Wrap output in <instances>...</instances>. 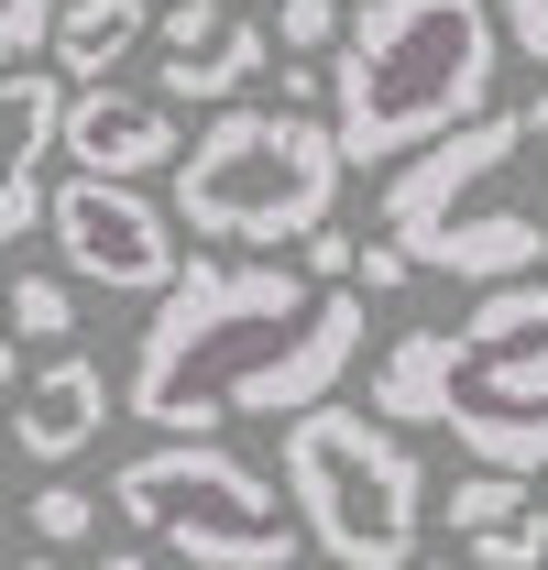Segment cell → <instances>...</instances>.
<instances>
[{"mask_svg": "<svg viewBox=\"0 0 548 570\" xmlns=\"http://www.w3.org/2000/svg\"><path fill=\"white\" fill-rule=\"evenodd\" d=\"M362 373V285H319L274 253H187L133 352V406L154 439H208L231 417H307Z\"/></svg>", "mask_w": 548, "mask_h": 570, "instance_id": "obj_1", "label": "cell"}, {"mask_svg": "<svg viewBox=\"0 0 548 570\" xmlns=\"http://www.w3.org/2000/svg\"><path fill=\"white\" fill-rule=\"evenodd\" d=\"M362 406L384 428H439L482 472H548V285H482L450 330L384 341Z\"/></svg>", "mask_w": 548, "mask_h": 570, "instance_id": "obj_2", "label": "cell"}, {"mask_svg": "<svg viewBox=\"0 0 548 570\" xmlns=\"http://www.w3.org/2000/svg\"><path fill=\"white\" fill-rule=\"evenodd\" d=\"M505 22L493 0H362L330 45V142L341 165H407L493 110Z\"/></svg>", "mask_w": 548, "mask_h": 570, "instance_id": "obj_3", "label": "cell"}, {"mask_svg": "<svg viewBox=\"0 0 548 570\" xmlns=\"http://www.w3.org/2000/svg\"><path fill=\"white\" fill-rule=\"evenodd\" d=\"M384 242L417 275H461V285L538 275L548 264V88L407 154L384 176Z\"/></svg>", "mask_w": 548, "mask_h": 570, "instance_id": "obj_4", "label": "cell"}, {"mask_svg": "<svg viewBox=\"0 0 548 570\" xmlns=\"http://www.w3.org/2000/svg\"><path fill=\"white\" fill-rule=\"evenodd\" d=\"M341 142L307 110H219L187 154H176V198L165 209L187 219V242L208 253H285L307 242L319 219L341 209Z\"/></svg>", "mask_w": 548, "mask_h": 570, "instance_id": "obj_5", "label": "cell"}, {"mask_svg": "<svg viewBox=\"0 0 548 570\" xmlns=\"http://www.w3.org/2000/svg\"><path fill=\"white\" fill-rule=\"evenodd\" d=\"M285 504L330 570H407L428 538V461L407 450V428L330 395L285 417Z\"/></svg>", "mask_w": 548, "mask_h": 570, "instance_id": "obj_6", "label": "cell"}, {"mask_svg": "<svg viewBox=\"0 0 548 570\" xmlns=\"http://www.w3.org/2000/svg\"><path fill=\"white\" fill-rule=\"evenodd\" d=\"M121 527H143L154 549H176L187 570H285L296 560V504L219 439H154L110 472Z\"/></svg>", "mask_w": 548, "mask_h": 570, "instance_id": "obj_7", "label": "cell"}, {"mask_svg": "<svg viewBox=\"0 0 548 570\" xmlns=\"http://www.w3.org/2000/svg\"><path fill=\"white\" fill-rule=\"evenodd\" d=\"M45 230L67 253V285H99V296H165L176 285V209H154L121 176H67L45 198Z\"/></svg>", "mask_w": 548, "mask_h": 570, "instance_id": "obj_8", "label": "cell"}, {"mask_svg": "<svg viewBox=\"0 0 548 570\" xmlns=\"http://www.w3.org/2000/svg\"><path fill=\"white\" fill-rule=\"evenodd\" d=\"M56 154H67L77 176H121V187H143V176H176V154H187V132L165 121V99H143V88H67V121H56Z\"/></svg>", "mask_w": 548, "mask_h": 570, "instance_id": "obj_9", "label": "cell"}, {"mask_svg": "<svg viewBox=\"0 0 548 570\" xmlns=\"http://www.w3.org/2000/svg\"><path fill=\"white\" fill-rule=\"evenodd\" d=\"M110 406H121V395H110V373L67 341V352H45L22 384H11V450H22V461H45V472H67L77 450H99Z\"/></svg>", "mask_w": 548, "mask_h": 570, "instance_id": "obj_10", "label": "cell"}, {"mask_svg": "<svg viewBox=\"0 0 548 570\" xmlns=\"http://www.w3.org/2000/svg\"><path fill=\"white\" fill-rule=\"evenodd\" d=\"M154 33H165V99H242L253 67H264V45H274L231 0H165Z\"/></svg>", "mask_w": 548, "mask_h": 570, "instance_id": "obj_11", "label": "cell"}, {"mask_svg": "<svg viewBox=\"0 0 548 570\" xmlns=\"http://www.w3.org/2000/svg\"><path fill=\"white\" fill-rule=\"evenodd\" d=\"M143 33H154V0H56V33H45V56L67 88H99V77L133 56Z\"/></svg>", "mask_w": 548, "mask_h": 570, "instance_id": "obj_12", "label": "cell"}, {"mask_svg": "<svg viewBox=\"0 0 548 570\" xmlns=\"http://www.w3.org/2000/svg\"><path fill=\"white\" fill-rule=\"evenodd\" d=\"M56 121H67V77L45 67H0V187L33 176L56 154Z\"/></svg>", "mask_w": 548, "mask_h": 570, "instance_id": "obj_13", "label": "cell"}, {"mask_svg": "<svg viewBox=\"0 0 548 570\" xmlns=\"http://www.w3.org/2000/svg\"><path fill=\"white\" fill-rule=\"evenodd\" d=\"M0 341L67 352V341H77V285L67 275H11V285H0Z\"/></svg>", "mask_w": 548, "mask_h": 570, "instance_id": "obj_14", "label": "cell"}, {"mask_svg": "<svg viewBox=\"0 0 548 570\" xmlns=\"http://www.w3.org/2000/svg\"><path fill=\"white\" fill-rule=\"evenodd\" d=\"M527 504H538V483H527V472H461V483H450V504H439V515H450V538H482V527H505V515H527Z\"/></svg>", "mask_w": 548, "mask_h": 570, "instance_id": "obj_15", "label": "cell"}, {"mask_svg": "<svg viewBox=\"0 0 548 570\" xmlns=\"http://www.w3.org/2000/svg\"><path fill=\"white\" fill-rule=\"evenodd\" d=\"M461 560H472V570H548V504H527V515L461 538Z\"/></svg>", "mask_w": 548, "mask_h": 570, "instance_id": "obj_16", "label": "cell"}, {"mask_svg": "<svg viewBox=\"0 0 548 570\" xmlns=\"http://www.w3.org/2000/svg\"><path fill=\"white\" fill-rule=\"evenodd\" d=\"M22 527H33L45 549H88V538H99V494H88V483H45V494L22 504Z\"/></svg>", "mask_w": 548, "mask_h": 570, "instance_id": "obj_17", "label": "cell"}, {"mask_svg": "<svg viewBox=\"0 0 548 570\" xmlns=\"http://www.w3.org/2000/svg\"><path fill=\"white\" fill-rule=\"evenodd\" d=\"M341 0H274V45H285V56H330V45H341Z\"/></svg>", "mask_w": 548, "mask_h": 570, "instance_id": "obj_18", "label": "cell"}, {"mask_svg": "<svg viewBox=\"0 0 548 570\" xmlns=\"http://www.w3.org/2000/svg\"><path fill=\"white\" fill-rule=\"evenodd\" d=\"M351 253H362V242H351L341 219H319V230L296 242V275H319V285H351Z\"/></svg>", "mask_w": 548, "mask_h": 570, "instance_id": "obj_19", "label": "cell"}, {"mask_svg": "<svg viewBox=\"0 0 548 570\" xmlns=\"http://www.w3.org/2000/svg\"><path fill=\"white\" fill-rule=\"evenodd\" d=\"M45 33H56V0H0V67H22Z\"/></svg>", "mask_w": 548, "mask_h": 570, "instance_id": "obj_20", "label": "cell"}, {"mask_svg": "<svg viewBox=\"0 0 548 570\" xmlns=\"http://www.w3.org/2000/svg\"><path fill=\"white\" fill-rule=\"evenodd\" d=\"M274 110H330V56H285V77H274Z\"/></svg>", "mask_w": 548, "mask_h": 570, "instance_id": "obj_21", "label": "cell"}, {"mask_svg": "<svg viewBox=\"0 0 548 570\" xmlns=\"http://www.w3.org/2000/svg\"><path fill=\"white\" fill-rule=\"evenodd\" d=\"M493 22H505V45L527 67H548V0H493Z\"/></svg>", "mask_w": 548, "mask_h": 570, "instance_id": "obj_22", "label": "cell"}, {"mask_svg": "<svg viewBox=\"0 0 548 570\" xmlns=\"http://www.w3.org/2000/svg\"><path fill=\"white\" fill-rule=\"evenodd\" d=\"M351 285H362V296H395V285H417V264L395 242H362V253H351Z\"/></svg>", "mask_w": 548, "mask_h": 570, "instance_id": "obj_23", "label": "cell"}, {"mask_svg": "<svg viewBox=\"0 0 548 570\" xmlns=\"http://www.w3.org/2000/svg\"><path fill=\"white\" fill-rule=\"evenodd\" d=\"M33 230H45V187L11 176V187H0V242H33Z\"/></svg>", "mask_w": 548, "mask_h": 570, "instance_id": "obj_24", "label": "cell"}, {"mask_svg": "<svg viewBox=\"0 0 548 570\" xmlns=\"http://www.w3.org/2000/svg\"><path fill=\"white\" fill-rule=\"evenodd\" d=\"M0 384H22V341H0Z\"/></svg>", "mask_w": 548, "mask_h": 570, "instance_id": "obj_25", "label": "cell"}, {"mask_svg": "<svg viewBox=\"0 0 548 570\" xmlns=\"http://www.w3.org/2000/svg\"><path fill=\"white\" fill-rule=\"evenodd\" d=\"M99 570H154V560H133V549H110V560H99Z\"/></svg>", "mask_w": 548, "mask_h": 570, "instance_id": "obj_26", "label": "cell"}, {"mask_svg": "<svg viewBox=\"0 0 548 570\" xmlns=\"http://www.w3.org/2000/svg\"><path fill=\"white\" fill-rule=\"evenodd\" d=\"M407 570H472V560H407Z\"/></svg>", "mask_w": 548, "mask_h": 570, "instance_id": "obj_27", "label": "cell"}, {"mask_svg": "<svg viewBox=\"0 0 548 570\" xmlns=\"http://www.w3.org/2000/svg\"><path fill=\"white\" fill-rule=\"evenodd\" d=\"M11 570H67V560H11Z\"/></svg>", "mask_w": 548, "mask_h": 570, "instance_id": "obj_28", "label": "cell"}, {"mask_svg": "<svg viewBox=\"0 0 548 570\" xmlns=\"http://www.w3.org/2000/svg\"><path fill=\"white\" fill-rule=\"evenodd\" d=\"M231 11H274V0H231Z\"/></svg>", "mask_w": 548, "mask_h": 570, "instance_id": "obj_29", "label": "cell"}, {"mask_svg": "<svg viewBox=\"0 0 548 570\" xmlns=\"http://www.w3.org/2000/svg\"><path fill=\"white\" fill-rule=\"evenodd\" d=\"M0 549H11V515H0Z\"/></svg>", "mask_w": 548, "mask_h": 570, "instance_id": "obj_30", "label": "cell"}]
</instances>
